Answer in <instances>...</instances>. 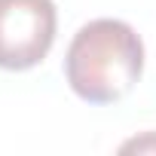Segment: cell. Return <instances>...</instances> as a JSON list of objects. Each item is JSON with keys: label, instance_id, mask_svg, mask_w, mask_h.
Returning <instances> with one entry per match:
<instances>
[{"label": "cell", "instance_id": "7a4b0ae2", "mask_svg": "<svg viewBox=\"0 0 156 156\" xmlns=\"http://www.w3.org/2000/svg\"><path fill=\"white\" fill-rule=\"evenodd\" d=\"M58 12L52 0H0V67L28 70L55 43Z\"/></svg>", "mask_w": 156, "mask_h": 156}, {"label": "cell", "instance_id": "6da1fadb", "mask_svg": "<svg viewBox=\"0 0 156 156\" xmlns=\"http://www.w3.org/2000/svg\"><path fill=\"white\" fill-rule=\"evenodd\" d=\"M144 73V43L119 19H95L76 31L64 55L70 89L89 104L126 98Z\"/></svg>", "mask_w": 156, "mask_h": 156}]
</instances>
